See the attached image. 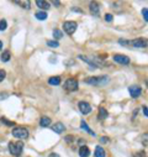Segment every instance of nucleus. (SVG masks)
<instances>
[{
    "mask_svg": "<svg viewBox=\"0 0 148 157\" xmlns=\"http://www.w3.org/2000/svg\"><path fill=\"white\" fill-rule=\"evenodd\" d=\"M110 81L109 76H98V77H89L84 81L86 84H91V85H96V87H102L105 84H108Z\"/></svg>",
    "mask_w": 148,
    "mask_h": 157,
    "instance_id": "1",
    "label": "nucleus"
},
{
    "mask_svg": "<svg viewBox=\"0 0 148 157\" xmlns=\"http://www.w3.org/2000/svg\"><path fill=\"white\" fill-rule=\"evenodd\" d=\"M22 148H24V143L21 141H17V142H10L9 143V151L11 155H15V156H20L22 154Z\"/></svg>",
    "mask_w": 148,
    "mask_h": 157,
    "instance_id": "2",
    "label": "nucleus"
},
{
    "mask_svg": "<svg viewBox=\"0 0 148 157\" xmlns=\"http://www.w3.org/2000/svg\"><path fill=\"white\" fill-rule=\"evenodd\" d=\"M128 46H132L136 48H146L148 46V41L145 39V37H138V39L128 41Z\"/></svg>",
    "mask_w": 148,
    "mask_h": 157,
    "instance_id": "3",
    "label": "nucleus"
},
{
    "mask_svg": "<svg viewBox=\"0 0 148 157\" xmlns=\"http://www.w3.org/2000/svg\"><path fill=\"white\" fill-rule=\"evenodd\" d=\"M28 130L25 127H14L12 129V136L17 139H27L28 137Z\"/></svg>",
    "mask_w": 148,
    "mask_h": 157,
    "instance_id": "4",
    "label": "nucleus"
},
{
    "mask_svg": "<svg viewBox=\"0 0 148 157\" xmlns=\"http://www.w3.org/2000/svg\"><path fill=\"white\" fill-rule=\"evenodd\" d=\"M78 87H79V84H78V81L75 78H69L64 83V88L68 92H75V90H78Z\"/></svg>",
    "mask_w": 148,
    "mask_h": 157,
    "instance_id": "5",
    "label": "nucleus"
},
{
    "mask_svg": "<svg viewBox=\"0 0 148 157\" xmlns=\"http://www.w3.org/2000/svg\"><path fill=\"white\" fill-rule=\"evenodd\" d=\"M77 27H78V25H77V22H74V21H65L63 24L64 32H65V34H68V35H73L74 32H75Z\"/></svg>",
    "mask_w": 148,
    "mask_h": 157,
    "instance_id": "6",
    "label": "nucleus"
},
{
    "mask_svg": "<svg viewBox=\"0 0 148 157\" xmlns=\"http://www.w3.org/2000/svg\"><path fill=\"white\" fill-rule=\"evenodd\" d=\"M128 92H130V95L133 99H137L138 97H141L142 88L139 85H131V87H128Z\"/></svg>",
    "mask_w": 148,
    "mask_h": 157,
    "instance_id": "7",
    "label": "nucleus"
},
{
    "mask_svg": "<svg viewBox=\"0 0 148 157\" xmlns=\"http://www.w3.org/2000/svg\"><path fill=\"white\" fill-rule=\"evenodd\" d=\"M112 60L116 62V63H120V64H128L130 63V57H127L125 55H114Z\"/></svg>",
    "mask_w": 148,
    "mask_h": 157,
    "instance_id": "8",
    "label": "nucleus"
},
{
    "mask_svg": "<svg viewBox=\"0 0 148 157\" xmlns=\"http://www.w3.org/2000/svg\"><path fill=\"white\" fill-rule=\"evenodd\" d=\"M78 106H79V110H80V113L81 114H89L90 111H91V106H90L89 103H86V102H79V104H78Z\"/></svg>",
    "mask_w": 148,
    "mask_h": 157,
    "instance_id": "9",
    "label": "nucleus"
},
{
    "mask_svg": "<svg viewBox=\"0 0 148 157\" xmlns=\"http://www.w3.org/2000/svg\"><path fill=\"white\" fill-rule=\"evenodd\" d=\"M89 9H90V12L95 16H99V12H100V6L96 1H91L89 5Z\"/></svg>",
    "mask_w": 148,
    "mask_h": 157,
    "instance_id": "10",
    "label": "nucleus"
},
{
    "mask_svg": "<svg viewBox=\"0 0 148 157\" xmlns=\"http://www.w3.org/2000/svg\"><path fill=\"white\" fill-rule=\"evenodd\" d=\"M52 129H53V131H54V133H57V134H62V133H63V131L65 130V126H64L62 122H56L54 125L52 126Z\"/></svg>",
    "mask_w": 148,
    "mask_h": 157,
    "instance_id": "11",
    "label": "nucleus"
},
{
    "mask_svg": "<svg viewBox=\"0 0 148 157\" xmlns=\"http://www.w3.org/2000/svg\"><path fill=\"white\" fill-rule=\"evenodd\" d=\"M79 156L80 157H89L90 156V150L88 146H80L79 148Z\"/></svg>",
    "mask_w": 148,
    "mask_h": 157,
    "instance_id": "12",
    "label": "nucleus"
},
{
    "mask_svg": "<svg viewBox=\"0 0 148 157\" xmlns=\"http://www.w3.org/2000/svg\"><path fill=\"white\" fill-rule=\"evenodd\" d=\"M98 116L100 120H104V119H106L109 116V113H108V110H106L104 106H100L99 108V114H98Z\"/></svg>",
    "mask_w": 148,
    "mask_h": 157,
    "instance_id": "13",
    "label": "nucleus"
},
{
    "mask_svg": "<svg viewBox=\"0 0 148 157\" xmlns=\"http://www.w3.org/2000/svg\"><path fill=\"white\" fill-rule=\"evenodd\" d=\"M15 4H17L19 6H21L22 9H30V0H16Z\"/></svg>",
    "mask_w": 148,
    "mask_h": 157,
    "instance_id": "14",
    "label": "nucleus"
},
{
    "mask_svg": "<svg viewBox=\"0 0 148 157\" xmlns=\"http://www.w3.org/2000/svg\"><path fill=\"white\" fill-rule=\"evenodd\" d=\"M94 156L95 157H106V151L101 146H96L95 152H94Z\"/></svg>",
    "mask_w": 148,
    "mask_h": 157,
    "instance_id": "15",
    "label": "nucleus"
},
{
    "mask_svg": "<svg viewBox=\"0 0 148 157\" xmlns=\"http://www.w3.org/2000/svg\"><path fill=\"white\" fill-rule=\"evenodd\" d=\"M36 5L38 6L40 9H42L43 11L49 9V3H48V1H43V0H37V1H36Z\"/></svg>",
    "mask_w": 148,
    "mask_h": 157,
    "instance_id": "16",
    "label": "nucleus"
},
{
    "mask_svg": "<svg viewBox=\"0 0 148 157\" xmlns=\"http://www.w3.org/2000/svg\"><path fill=\"white\" fill-rule=\"evenodd\" d=\"M78 57H79V58H80L81 61H84V62H86V63H88V64H90V66H91L93 68L98 67V66H96V63H95V62H94V60H90L89 57H86V56H83V55H79Z\"/></svg>",
    "mask_w": 148,
    "mask_h": 157,
    "instance_id": "17",
    "label": "nucleus"
},
{
    "mask_svg": "<svg viewBox=\"0 0 148 157\" xmlns=\"http://www.w3.org/2000/svg\"><path fill=\"white\" fill-rule=\"evenodd\" d=\"M51 122H52V120L48 116H42L41 118V120H40V125L42 127H47V126L51 125Z\"/></svg>",
    "mask_w": 148,
    "mask_h": 157,
    "instance_id": "18",
    "label": "nucleus"
},
{
    "mask_svg": "<svg viewBox=\"0 0 148 157\" xmlns=\"http://www.w3.org/2000/svg\"><path fill=\"white\" fill-rule=\"evenodd\" d=\"M80 127H81V129H83V130H85L86 133H89L90 135L95 136V133H94V131H93L91 129H90V127L88 126V124H86V122H85L84 120H81V121H80Z\"/></svg>",
    "mask_w": 148,
    "mask_h": 157,
    "instance_id": "19",
    "label": "nucleus"
},
{
    "mask_svg": "<svg viewBox=\"0 0 148 157\" xmlns=\"http://www.w3.org/2000/svg\"><path fill=\"white\" fill-rule=\"evenodd\" d=\"M35 16L37 18V20H40V21H43V20L47 19V12L46 11H37Z\"/></svg>",
    "mask_w": 148,
    "mask_h": 157,
    "instance_id": "20",
    "label": "nucleus"
},
{
    "mask_svg": "<svg viewBox=\"0 0 148 157\" xmlns=\"http://www.w3.org/2000/svg\"><path fill=\"white\" fill-rule=\"evenodd\" d=\"M48 83L51 85H59L61 84V77H51L48 79Z\"/></svg>",
    "mask_w": 148,
    "mask_h": 157,
    "instance_id": "21",
    "label": "nucleus"
},
{
    "mask_svg": "<svg viewBox=\"0 0 148 157\" xmlns=\"http://www.w3.org/2000/svg\"><path fill=\"white\" fill-rule=\"evenodd\" d=\"M10 58H11V53H10V51L3 52V55H1V61H3V62H9Z\"/></svg>",
    "mask_w": 148,
    "mask_h": 157,
    "instance_id": "22",
    "label": "nucleus"
},
{
    "mask_svg": "<svg viewBox=\"0 0 148 157\" xmlns=\"http://www.w3.org/2000/svg\"><path fill=\"white\" fill-rule=\"evenodd\" d=\"M47 46L48 47H51V48H57V47H59V43H58V41H56V40H49L47 41Z\"/></svg>",
    "mask_w": 148,
    "mask_h": 157,
    "instance_id": "23",
    "label": "nucleus"
},
{
    "mask_svg": "<svg viewBox=\"0 0 148 157\" xmlns=\"http://www.w3.org/2000/svg\"><path fill=\"white\" fill-rule=\"evenodd\" d=\"M62 37H63V34H62L61 30H53V39H54L56 41L57 40H61Z\"/></svg>",
    "mask_w": 148,
    "mask_h": 157,
    "instance_id": "24",
    "label": "nucleus"
},
{
    "mask_svg": "<svg viewBox=\"0 0 148 157\" xmlns=\"http://www.w3.org/2000/svg\"><path fill=\"white\" fill-rule=\"evenodd\" d=\"M141 142L143 146H147L148 147V133L141 135Z\"/></svg>",
    "mask_w": 148,
    "mask_h": 157,
    "instance_id": "25",
    "label": "nucleus"
},
{
    "mask_svg": "<svg viewBox=\"0 0 148 157\" xmlns=\"http://www.w3.org/2000/svg\"><path fill=\"white\" fill-rule=\"evenodd\" d=\"M7 27V22L5 21V20H0V31H5Z\"/></svg>",
    "mask_w": 148,
    "mask_h": 157,
    "instance_id": "26",
    "label": "nucleus"
},
{
    "mask_svg": "<svg viewBox=\"0 0 148 157\" xmlns=\"http://www.w3.org/2000/svg\"><path fill=\"white\" fill-rule=\"evenodd\" d=\"M142 16L145 19V21H148V7H143L142 9Z\"/></svg>",
    "mask_w": 148,
    "mask_h": 157,
    "instance_id": "27",
    "label": "nucleus"
},
{
    "mask_svg": "<svg viewBox=\"0 0 148 157\" xmlns=\"http://www.w3.org/2000/svg\"><path fill=\"white\" fill-rule=\"evenodd\" d=\"M1 122H3V124H5V125H9V126H15V122L6 120L5 118H1Z\"/></svg>",
    "mask_w": 148,
    "mask_h": 157,
    "instance_id": "28",
    "label": "nucleus"
},
{
    "mask_svg": "<svg viewBox=\"0 0 148 157\" xmlns=\"http://www.w3.org/2000/svg\"><path fill=\"white\" fill-rule=\"evenodd\" d=\"M5 77H6V73H5V71L4 69H0V83L5 79Z\"/></svg>",
    "mask_w": 148,
    "mask_h": 157,
    "instance_id": "29",
    "label": "nucleus"
},
{
    "mask_svg": "<svg viewBox=\"0 0 148 157\" xmlns=\"http://www.w3.org/2000/svg\"><path fill=\"white\" fill-rule=\"evenodd\" d=\"M112 19H114V16L111 15V14H106V15H105V21L111 22V21H112Z\"/></svg>",
    "mask_w": 148,
    "mask_h": 157,
    "instance_id": "30",
    "label": "nucleus"
},
{
    "mask_svg": "<svg viewBox=\"0 0 148 157\" xmlns=\"http://www.w3.org/2000/svg\"><path fill=\"white\" fill-rule=\"evenodd\" d=\"M135 157H146V154H145V151H138L137 154L135 155Z\"/></svg>",
    "mask_w": 148,
    "mask_h": 157,
    "instance_id": "31",
    "label": "nucleus"
},
{
    "mask_svg": "<svg viewBox=\"0 0 148 157\" xmlns=\"http://www.w3.org/2000/svg\"><path fill=\"white\" fill-rule=\"evenodd\" d=\"M142 111H143V114H145V116L148 118V108H147L146 105H143V106H142Z\"/></svg>",
    "mask_w": 148,
    "mask_h": 157,
    "instance_id": "32",
    "label": "nucleus"
},
{
    "mask_svg": "<svg viewBox=\"0 0 148 157\" xmlns=\"http://www.w3.org/2000/svg\"><path fill=\"white\" fill-rule=\"evenodd\" d=\"M118 43L122 45V46H128V41L127 40H118Z\"/></svg>",
    "mask_w": 148,
    "mask_h": 157,
    "instance_id": "33",
    "label": "nucleus"
},
{
    "mask_svg": "<svg viewBox=\"0 0 148 157\" xmlns=\"http://www.w3.org/2000/svg\"><path fill=\"white\" fill-rule=\"evenodd\" d=\"M7 97H9V95H7L6 93H1V94H0V100H3V99H6Z\"/></svg>",
    "mask_w": 148,
    "mask_h": 157,
    "instance_id": "34",
    "label": "nucleus"
},
{
    "mask_svg": "<svg viewBox=\"0 0 148 157\" xmlns=\"http://www.w3.org/2000/svg\"><path fill=\"white\" fill-rule=\"evenodd\" d=\"M100 142L101 143H106V142H109V139L108 137H101L100 139Z\"/></svg>",
    "mask_w": 148,
    "mask_h": 157,
    "instance_id": "35",
    "label": "nucleus"
},
{
    "mask_svg": "<svg viewBox=\"0 0 148 157\" xmlns=\"http://www.w3.org/2000/svg\"><path fill=\"white\" fill-rule=\"evenodd\" d=\"M72 140H73V137H72V135H68V136H67V137H65V141H67V142H71V141H72Z\"/></svg>",
    "mask_w": 148,
    "mask_h": 157,
    "instance_id": "36",
    "label": "nucleus"
},
{
    "mask_svg": "<svg viewBox=\"0 0 148 157\" xmlns=\"http://www.w3.org/2000/svg\"><path fill=\"white\" fill-rule=\"evenodd\" d=\"M48 157H59V155H58V154H54V152H53V154H51Z\"/></svg>",
    "mask_w": 148,
    "mask_h": 157,
    "instance_id": "37",
    "label": "nucleus"
},
{
    "mask_svg": "<svg viewBox=\"0 0 148 157\" xmlns=\"http://www.w3.org/2000/svg\"><path fill=\"white\" fill-rule=\"evenodd\" d=\"M53 4H54V5H57V6H59V5H61V3H59V1H57V0H56V1H53Z\"/></svg>",
    "mask_w": 148,
    "mask_h": 157,
    "instance_id": "38",
    "label": "nucleus"
},
{
    "mask_svg": "<svg viewBox=\"0 0 148 157\" xmlns=\"http://www.w3.org/2000/svg\"><path fill=\"white\" fill-rule=\"evenodd\" d=\"M1 48H3V42L0 41V49H1Z\"/></svg>",
    "mask_w": 148,
    "mask_h": 157,
    "instance_id": "39",
    "label": "nucleus"
},
{
    "mask_svg": "<svg viewBox=\"0 0 148 157\" xmlns=\"http://www.w3.org/2000/svg\"><path fill=\"white\" fill-rule=\"evenodd\" d=\"M147 85H148V81H147Z\"/></svg>",
    "mask_w": 148,
    "mask_h": 157,
    "instance_id": "40",
    "label": "nucleus"
}]
</instances>
